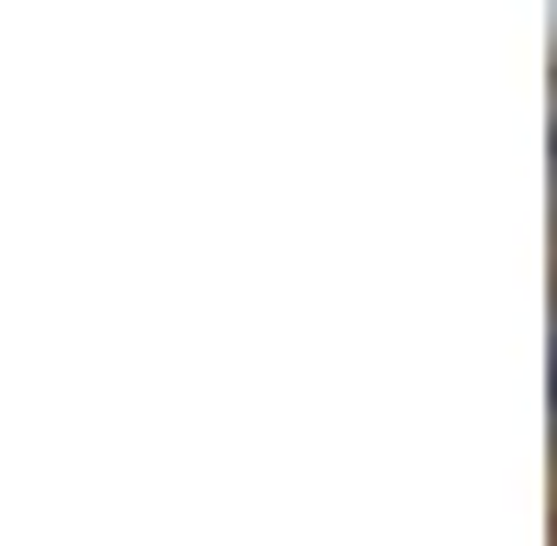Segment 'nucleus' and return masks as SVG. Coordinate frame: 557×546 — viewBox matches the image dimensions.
<instances>
[{
    "mask_svg": "<svg viewBox=\"0 0 557 546\" xmlns=\"http://www.w3.org/2000/svg\"><path fill=\"white\" fill-rule=\"evenodd\" d=\"M546 390H557V357H546Z\"/></svg>",
    "mask_w": 557,
    "mask_h": 546,
    "instance_id": "f257e3e1",
    "label": "nucleus"
}]
</instances>
